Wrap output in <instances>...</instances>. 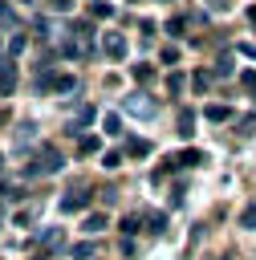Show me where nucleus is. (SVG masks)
<instances>
[{
	"mask_svg": "<svg viewBox=\"0 0 256 260\" xmlns=\"http://www.w3.org/2000/svg\"><path fill=\"white\" fill-rule=\"evenodd\" d=\"M57 171H61V154L53 146H41L37 158H33V167H28V175H57Z\"/></svg>",
	"mask_w": 256,
	"mask_h": 260,
	"instance_id": "f257e3e1",
	"label": "nucleus"
},
{
	"mask_svg": "<svg viewBox=\"0 0 256 260\" xmlns=\"http://www.w3.org/2000/svg\"><path fill=\"white\" fill-rule=\"evenodd\" d=\"M126 110H130L134 118H154V114H158V106H154L146 93H134V98H126Z\"/></svg>",
	"mask_w": 256,
	"mask_h": 260,
	"instance_id": "f03ea898",
	"label": "nucleus"
},
{
	"mask_svg": "<svg viewBox=\"0 0 256 260\" xmlns=\"http://www.w3.org/2000/svg\"><path fill=\"white\" fill-rule=\"evenodd\" d=\"M89 207V195H81V191H69L65 199H61V211L65 215H73V211H85Z\"/></svg>",
	"mask_w": 256,
	"mask_h": 260,
	"instance_id": "7ed1b4c3",
	"label": "nucleus"
},
{
	"mask_svg": "<svg viewBox=\"0 0 256 260\" xmlns=\"http://www.w3.org/2000/svg\"><path fill=\"white\" fill-rule=\"evenodd\" d=\"M16 85V65H12V57H0V93H8Z\"/></svg>",
	"mask_w": 256,
	"mask_h": 260,
	"instance_id": "20e7f679",
	"label": "nucleus"
},
{
	"mask_svg": "<svg viewBox=\"0 0 256 260\" xmlns=\"http://www.w3.org/2000/svg\"><path fill=\"white\" fill-rule=\"evenodd\" d=\"M106 57H114V61L126 57V41H122L118 32H106Z\"/></svg>",
	"mask_w": 256,
	"mask_h": 260,
	"instance_id": "39448f33",
	"label": "nucleus"
},
{
	"mask_svg": "<svg viewBox=\"0 0 256 260\" xmlns=\"http://www.w3.org/2000/svg\"><path fill=\"white\" fill-rule=\"evenodd\" d=\"M49 89H53V93H73V89H77V77H73V73H61V77H53Z\"/></svg>",
	"mask_w": 256,
	"mask_h": 260,
	"instance_id": "423d86ee",
	"label": "nucleus"
},
{
	"mask_svg": "<svg viewBox=\"0 0 256 260\" xmlns=\"http://www.w3.org/2000/svg\"><path fill=\"white\" fill-rule=\"evenodd\" d=\"M203 154L199 150H183V154H171V167H199Z\"/></svg>",
	"mask_w": 256,
	"mask_h": 260,
	"instance_id": "0eeeda50",
	"label": "nucleus"
},
{
	"mask_svg": "<svg viewBox=\"0 0 256 260\" xmlns=\"http://www.w3.org/2000/svg\"><path fill=\"white\" fill-rule=\"evenodd\" d=\"M89 16H93V20H110V16H114V4H106V0H93V4H89Z\"/></svg>",
	"mask_w": 256,
	"mask_h": 260,
	"instance_id": "6e6552de",
	"label": "nucleus"
},
{
	"mask_svg": "<svg viewBox=\"0 0 256 260\" xmlns=\"http://www.w3.org/2000/svg\"><path fill=\"white\" fill-rule=\"evenodd\" d=\"M203 118H207V122H228L232 110H228V106H203Z\"/></svg>",
	"mask_w": 256,
	"mask_h": 260,
	"instance_id": "1a4fd4ad",
	"label": "nucleus"
},
{
	"mask_svg": "<svg viewBox=\"0 0 256 260\" xmlns=\"http://www.w3.org/2000/svg\"><path fill=\"white\" fill-rule=\"evenodd\" d=\"M191 126H195V114H191V110H179V138H191V134H195Z\"/></svg>",
	"mask_w": 256,
	"mask_h": 260,
	"instance_id": "9d476101",
	"label": "nucleus"
},
{
	"mask_svg": "<svg viewBox=\"0 0 256 260\" xmlns=\"http://www.w3.org/2000/svg\"><path fill=\"white\" fill-rule=\"evenodd\" d=\"M102 130H106V134H122V118H118V114H106V118H102Z\"/></svg>",
	"mask_w": 256,
	"mask_h": 260,
	"instance_id": "9b49d317",
	"label": "nucleus"
},
{
	"mask_svg": "<svg viewBox=\"0 0 256 260\" xmlns=\"http://www.w3.org/2000/svg\"><path fill=\"white\" fill-rule=\"evenodd\" d=\"M126 150H130V154H138V158H146V154H150V142H146V138H130V146H126Z\"/></svg>",
	"mask_w": 256,
	"mask_h": 260,
	"instance_id": "f8f14e48",
	"label": "nucleus"
},
{
	"mask_svg": "<svg viewBox=\"0 0 256 260\" xmlns=\"http://www.w3.org/2000/svg\"><path fill=\"white\" fill-rule=\"evenodd\" d=\"M240 228H248V232L256 228V203H248V207L240 211Z\"/></svg>",
	"mask_w": 256,
	"mask_h": 260,
	"instance_id": "ddd939ff",
	"label": "nucleus"
},
{
	"mask_svg": "<svg viewBox=\"0 0 256 260\" xmlns=\"http://www.w3.org/2000/svg\"><path fill=\"white\" fill-rule=\"evenodd\" d=\"M130 77H134V81H150V77H154V65H134Z\"/></svg>",
	"mask_w": 256,
	"mask_h": 260,
	"instance_id": "4468645a",
	"label": "nucleus"
},
{
	"mask_svg": "<svg viewBox=\"0 0 256 260\" xmlns=\"http://www.w3.org/2000/svg\"><path fill=\"white\" fill-rule=\"evenodd\" d=\"M93 150H98V138H93V134H85V138L77 142V154H93Z\"/></svg>",
	"mask_w": 256,
	"mask_h": 260,
	"instance_id": "2eb2a0df",
	"label": "nucleus"
},
{
	"mask_svg": "<svg viewBox=\"0 0 256 260\" xmlns=\"http://www.w3.org/2000/svg\"><path fill=\"white\" fill-rule=\"evenodd\" d=\"M102 167H106V171L122 167V154H118V150H106V154H102Z\"/></svg>",
	"mask_w": 256,
	"mask_h": 260,
	"instance_id": "dca6fc26",
	"label": "nucleus"
},
{
	"mask_svg": "<svg viewBox=\"0 0 256 260\" xmlns=\"http://www.w3.org/2000/svg\"><path fill=\"white\" fill-rule=\"evenodd\" d=\"M191 85H195V89H199V93H203V89H207V85H211V73H203V69H199V73H195V77H191Z\"/></svg>",
	"mask_w": 256,
	"mask_h": 260,
	"instance_id": "f3484780",
	"label": "nucleus"
},
{
	"mask_svg": "<svg viewBox=\"0 0 256 260\" xmlns=\"http://www.w3.org/2000/svg\"><path fill=\"white\" fill-rule=\"evenodd\" d=\"M167 89L179 98V93H183V73H171V77H167Z\"/></svg>",
	"mask_w": 256,
	"mask_h": 260,
	"instance_id": "a211bd4d",
	"label": "nucleus"
},
{
	"mask_svg": "<svg viewBox=\"0 0 256 260\" xmlns=\"http://www.w3.org/2000/svg\"><path fill=\"white\" fill-rule=\"evenodd\" d=\"M146 223H150V232H163V228H167V215H158V211H150V215H146Z\"/></svg>",
	"mask_w": 256,
	"mask_h": 260,
	"instance_id": "6ab92c4d",
	"label": "nucleus"
},
{
	"mask_svg": "<svg viewBox=\"0 0 256 260\" xmlns=\"http://www.w3.org/2000/svg\"><path fill=\"white\" fill-rule=\"evenodd\" d=\"M240 134H256V114H244L240 118Z\"/></svg>",
	"mask_w": 256,
	"mask_h": 260,
	"instance_id": "aec40b11",
	"label": "nucleus"
},
{
	"mask_svg": "<svg viewBox=\"0 0 256 260\" xmlns=\"http://www.w3.org/2000/svg\"><path fill=\"white\" fill-rule=\"evenodd\" d=\"M73 32H77L81 41H89V37H93V28H89V20H77V24H73Z\"/></svg>",
	"mask_w": 256,
	"mask_h": 260,
	"instance_id": "412c9836",
	"label": "nucleus"
},
{
	"mask_svg": "<svg viewBox=\"0 0 256 260\" xmlns=\"http://www.w3.org/2000/svg\"><path fill=\"white\" fill-rule=\"evenodd\" d=\"M20 49H24V32H16V37H8V53H12V57H16V53H20Z\"/></svg>",
	"mask_w": 256,
	"mask_h": 260,
	"instance_id": "4be33fe9",
	"label": "nucleus"
},
{
	"mask_svg": "<svg viewBox=\"0 0 256 260\" xmlns=\"http://www.w3.org/2000/svg\"><path fill=\"white\" fill-rule=\"evenodd\" d=\"M102 228H106V215H89L85 219V232H102Z\"/></svg>",
	"mask_w": 256,
	"mask_h": 260,
	"instance_id": "5701e85b",
	"label": "nucleus"
},
{
	"mask_svg": "<svg viewBox=\"0 0 256 260\" xmlns=\"http://www.w3.org/2000/svg\"><path fill=\"white\" fill-rule=\"evenodd\" d=\"M163 61H167V65H179V49L167 45V49H163Z\"/></svg>",
	"mask_w": 256,
	"mask_h": 260,
	"instance_id": "b1692460",
	"label": "nucleus"
},
{
	"mask_svg": "<svg viewBox=\"0 0 256 260\" xmlns=\"http://www.w3.org/2000/svg\"><path fill=\"white\" fill-rule=\"evenodd\" d=\"M232 73V57H219V65H215V77H228Z\"/></svg>",
	"mask_w": 256,
	"mask_h": 260,
	"instance_id": "393cba45",
	"label": "nucleus"
},
{
	"mask_svg": "<svg viewBox=\"0 0 256 260\" xmlns=\"http://www.w3.org/2000/svg\"><path fill=\"white\" fill-rule=\"evenodd\" d=\"M138 219H142V215H126V219H122V232H126V236L138 232Z\"/></svg>",
	"mask_w": 256,
	"mask_h": 260,
	"instance_id": "a878e982",
	"label": "nucleus"
},
{
	"mask_svg": "<svg viewBox=\"0 0 256 260\" xmlns=\"http://www.w3.org/2000/svg\"><path fill=\"white\" fill-rule=\"evenodd\" d=\"M73 256H77V260H89V256H93V244H77Z\"/></svg>",
	"mask_w": 256,
	"mask_h": 260,
	"instance_id": "bb28decb",
	"label": "nucleus"
},
{
	"mask_svg": "<svg viewBox=\"0 0 256 260\" xmlns=\"http://www.w3.org/2000/svg\"><path fill=\"white\" fill-rule=\"evenodd\" d=\"M167 32H171V37H179V32H183V16H175V20H167Z\"/></svg>",
	"mask_w": 256,
	"mask_h": 260,
	"instance_id": "cd10ccee",
	"label": "nucleus"
},
{
	"mask_svg": "<svg viewBox=\"0 0 256 260\" xmlns=\"http://www.w3.org/2000/svg\"><path fill=\"white\" fill-rule=\"evenodd\" d=\"M240 81H244V89H248V93H256V73H240Z\"/></svg>",
	"mask_w": 256,
	"mask_h": 260,
	"instance_id": "c85d7f7f",
	"label": "nucleus"
},
{
	"mask_svg": "<svg viewBox=\"0 0 256 260\" xmlns=\"http://www.w3.org/2000/svg\"><path fill=\"white\" fill-rule=\"evenodd\" d=\"M61 240H65V236H61V232H57V228H53V232H45V244H49V248H57V244H61Z\"/></svg>",
	"mask_w": 256,
	"mask_h": 260,
	"instance_id": "c756f323",
	"label": "nucleus"
},
{
	"mask_svg": "<svg viewBox=\"0 0 256 260\" xmlns=\"http://www.w3.org/2000/svg\"><path fill=\"white\" fill-rule=\"evenodd\" d=\"M49 4H53L57 12H65V8H69V0H49Z\"/></svg>",
	"mask_w": 256,
	"mask_h": 260,
	"instance_id": "7c9ffc66",
	"label": "nucleus"
},
{
	"mask_svg": "<svg viewBox=\"0 0 256 260\" xmlns=\"http://www.w3.org/2000/svg\"><path fill=\"white\" fill-rule=\"evenodd\" d=\"M248 20H252V24H256V4H252V8H248Z\"/></svg>",
	"mask_w": 256,
	"mask_h": 260,
	"instance_id": "2f4dec72",
	"label": "nucleus"
},
{
	"mask_svg": "<svg viewBox=\"0 0 256 260\" xmlns=\"http://www.w3.org/2000/svg\"><path fill=\"white\" fill-rule=\"evenodd\" d=\"M219 260H232V256H219Z\"/></svg>",
	"mask_w": 256,
	"mask_h": 260,
	"instance_id": "473e14b6",
	"label": "nucleus"
},
{
	"mask_svg": "<svg viewBox=\"0 0 256 260\" xmlns=\"http://www.w3.org/2000/svg\"><path fill=\"white\" fill-rule=\"evenodd\" d=\"M0 122H4V110H0Z\"/></svg>",
	"mask_w": 256,
	"mask_h": 260,
	"instance_id": "72a5a7b5",
	"label": "nucleus"
}]
</instances>
